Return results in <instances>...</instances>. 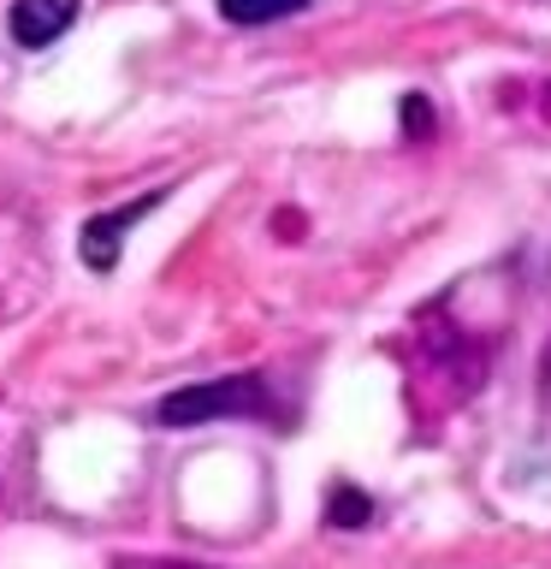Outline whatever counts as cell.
Masks as SVG:
<instances>
[{
    "label": "cell",
    "instance_id": "2",
    "mask_svg": "<svg viewBox=\"0 0 551 569\" xmlns=\"http://www.w3.org/2000/svg\"><path fill=\"white\" fill-rule=\"evenodd\" d=\"M160 196L167 190H149V196H137V202H124V208H107L96 213V220L83 226V267H96V273H113L119 267V249H124V231H131L149 208H160Z\"/></svg>",
    "mask_w": 551,
    "mask_h": 569
},
{
    "label": "cell",
    "instance_id": "1",
    "mask_svg": "<svg viewBox=\"0 0 551 569\" xmlns=\"http://www.w3.org/2000/svg\"><path fill=\"white\" fill-rule=\"evenodd\" d=\"M273 398L256 373H226V380H202V386H184V391H167L154 403V427H208V421H226V416H267Z\"/></svg>",
    "mask_w": 551,
    "mask_h": 569
},
{
    "label": "cell",
    "instance_id": "4",
    "mask_svg": "<svg viewBox=\"0 0 551 569\" xmlns=\"http://www.w3.org/2000/svg\"><path fill=\"white\" fill-rule=\"evenodd\" d=\"M309 0H220V18H231V24H273V18H291Z\"/></svg>",
    "mask_w": 551,
    "mask_h": 569
},
{
    "label": "cell",
    "instance_id": "6",
    "mask_svg": "<svg viewBox=\"0 0 551 569\" xmlns=\"http://www.w3.org/2000/svg\"><path fill=\"white\" fill-rule=\"evenodd\" d=\"M403 131H415V137L433 131V113H427V101H421V96H409V101H403Z\"/></svg>",
    "mask_w": 551,
    "mask_h": 569
},
{
    "label": "cell",
    "instance_id": "5",
    "mask_svg": "<svg viewBox=\"0 0 551 569\" xmlns=\"http://www.w3.org/2000/svg\"><path fill=\"white\" fill-rule=\"evenodd\" d=\"M368 516H373V498L362 487H332V498H327L332 528H368Z\"/></svg>",
    "mask_w": 551,
    "mask_h": 569
},
{
    "label": "cell",
    "instance_id": "3",
    "mask_svg": "<svg viewBox=\"0 0 551 569\" xmlns=\"http://www.w3.org/2000/svg\"><path fill=\"white\" fill-rule=\"evenodd\" d=\"M78 0H18L12 7V42L18 48H48L53 36L71 30Z\"/></svg>",
    "mask_w": 551,
    "mask_h": 569
}]
</instances>
